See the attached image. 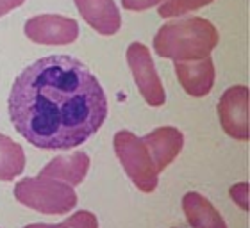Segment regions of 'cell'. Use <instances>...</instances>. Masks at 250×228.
Masks as SVG:
<instances>
[{"instance_id":"cell-1","label":"cell","mask_w":250,"mask_h":228,"mask_svg":"<svg viewBox=\"0 0 250 228\" xmlns=\"http://www.w3.org/2000/svg\"><path fill=\"white\" fill-rule=\"evenodd\" d=\"M16 132L43 150L83 145L107 118V96L93 73L70 56L38 59L16 77L9 95Z\"/></svg>"},{"instance_id":"cell-2","label":"cell","mask_w":250,"mask_h":228,"mask_svg":"<svg viewBox=\"0 0 250 228\" xmlns=\"http://www.w3.org/2000/svg\"><path fill=\"white\" fill-rule=\"evenodd\" d=\"M216 27L206 18H183L168 21L154 36V50L163 59L172 61H198L209 57L218 47Z\"/></svg>"},{"instance_id":"cell-3","label":"cell","mask_w":250,"mask_h":228,"mask_svg":"<svg viewBox=\"0 0 250 228\" xmlns=\"http://www.w3.org/2000/svg\"><path fill=\"white\" fill-rule=\"evenodd\" d=\"M15 198L21 205L42 214H66L77 205V194L70 184L47 176L23 178L15 186Z\"/></svg>"},{"instance_id":"cell-4","label":"cell","mask_w":250,"mask_h":228,"mask_svg":"<svg viewBox=\"0 0 250 228\" xmlns=\"http://www.w3.org/2000/svg\"><path fill=\"white\" fill-rule=\"evenodd\" d=\"M116 157L120 159L122 166L134 186L143 192H152L157 187V175L152 157L146 150L141 137L134 135L129 130H120L115 134L113 139Z\"/></svg>"},{"instance_id":"cell-5","label":"cell","mask_w":250,"mask_h":228,"mask_svg":"<svg viewBox=\"0 0 250 228\" xmlns=\"http://www.w3.org/2000/svg\"><path fill=\"white\" fill-rule=\"evenodd\" d=\"M127 62L134 75L136 86L146 104L152 107H159L165 104V100H167L165 88H163L161 78L156 72L148 48L143 43H132L127 48Z\"/></svg>"},{"instance_id":"cell-6","label":"cell","mask_w":250,"mask_h":228,"mask_svg":"<svg viewBox=\"0 0 250 228\" xmlns=\"http://www.w3.org/2000/svg\"><path fill=\"white\" fill-rule=\"evenodd\" d=\"M25 36L38 45H70L79 38V23L59 15H40L25 21Z\"/></svg>"},{"instance_id":"cell-7","label":"cell","mask_w":250,"mask_h":228,"mask_svg":"<svg viewBox=\"0 0 250 228\" xmlns=\"http://www.w3.org/2000/svg\"><path fill=\"white\" fill-rule=\"evenodd\" d=\"M218 118L225 134L238 141H249V88L232 86L218 102Z\"/></svg>"},{"instance_id":"cell-8","label":"cell","mask_w":250,"mask_h":228,"mask_svg":"<svg viewBox=\"0 0 250 228\" xmlns=\"http://www.w3.org/2000/svg\"><path fill=\"white\" fill-rule=\"evenodd\" d=\"M175 73L184 91L195 98H202L211 93L214 78H216L214 62L211 56L198 59V61H177Z\"/></svg>"},{"instance_id":"cell-9","label":"cell","mask_w":250,"mask_h":228,"mask_svg":"<svg viewBox=\"0 0 250 228\" xmlns=\"http://www.w3.org/2000/svg\"><path fill=\"white\" fill-rule=\"evenodd\" d=\"M141 139L145 143L157 171H163L168 164H172L184 145L183 132L175 127H159Z\"/></svg>"},{"instance_id":"cell-10","label":"cell","mask_w":250,"mask_h":228,"mask_svg":"<svg viewBox=\"0 0 250 228\" xmlns=\"http://www.w3.org/2000/svg\"><path fill=\"white\" fill-rule=\"evenodd\" d=\"M84 21L99 34L113 36L120 31L122 16L115 0H73Z\"/></svg>"},{"instance_id":"cell-11","label":"cell","mask_w":250,"mask_h":228,"mask_svg":"<svg viewBox=\"0 0 250 228\" xmlns=\"http://www.w3.org/2000/svg\"><path fill=\"white\" fill-rule=\"evenodd\" d=\"M89 157L84 152H75L72 155L56 157L40 171V176L61 180L70 186H79L89 171Z\"/></svg>"},{"instance_id":"cell-12","label":"cell","mask_w":250,"mask_h":228,"mask_svg":"<svg viewBox=\"0 0 250 228\" xmlns=\"http://www.w3.org/2000/svg\"><path fill=\"white\" fill-rule=\"evenodd\" d=\"M183 210L193 228H227L224 218L214 205L200 192H186L183 196Z\"/></svg>"},{"instance_id":"cell-13","label":"cell","mask_w":250,"mask_h":228,"mask_svg":"<svg viewBox=\"0 0 250 228\" xmlns=\"http://www.w3.org/2000/svg\"><path fill=\"white\" fill-rule=\"evenodd\" d=\"M25 170V153L18 143L0 134V180H15Z\"/></svg>"},{"instance_id":"cell-14","label":"cell","mask_w":250,"mask_h":228,"mask_svg":"<svg viewBox=\"0 0 250 228\" xmlns=\"http://www.w3.org/2000/svg\"><path fill=\"white\" fill-rule=\"evenodd\" d=\"M214 0H167L159 5L157 15L161 18H173V16H183L186 13L197 11L204 5H209Z\"/></svg>"},{"instance_id":"cell-15","label":"cell","mask_w":250,"mask_h":228,"mask_svg":"<svg viewBox=\"0 0 250 228\" xmlns=\"http://www.w3.org/2000/svg\"><path fill=\"white\" fill-rule=\"evenodd\" d=\"M23 228H99V221L95 218V214L88 212V210H79V212L72 214L66 221H62L59 225L34 223L27 225Z\"/></svg>"},{"instance_id":"cell-16","label":"cell","mask_w":250,"mask_h":228,"mask_svg":"<svg viewBox=\"0 0 250 228\" xmlns=\"http://www.w3.org/2000/svg\"><path fill=\"white\" fill-rule=\"evenodd\" d=\"M229 194L238 207L243 209V210H249V184L247 182H240V184L232 186Z\"/></svg>"},{"instance_id":"cell-17","label":"cell","mask_w":250,"mask_h":228,"mask_svg":"<svg viewBox=\"0 0 250 228\" xmlns=\"http://www.w3.org/2000/svg\"><path fill=\"white\" fill-rule=\"evenodd\" d=\"M163 2L165 0H122V5L127 11H145L157 4H163Z\"/></svg>"},{"instance_id":"cell-18","label":"cell","mask_w":250,"mask_h":228,"mask_svg":"<svg viewBox=\"0 0 250 228\" xmlns=\"http://www.w3.org/2000/svg\"><path fill=\"white\" fill-rule=\"evenodd\" d=\"M23 2L25 0H0V18L11 13L13 9H16V7H20Z\"/></svg>"}]
</instances>
